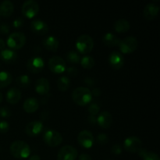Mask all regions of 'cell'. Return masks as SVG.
<instances>
[{
	"label": "cell",
	"mask_w": 160,
	"mask_h": 160,
	"mask_svg": "<svg viewBox=\"0 0 160 160\" xmlns=\"http://www.w3.org/2000/svg\"><path fill=\"white\" fill-rule=\"evenodd\" d=\"M11 155L17 159H27L31 154V148L27 142L17 140L12 142L9 147Z\"/></svg>",
	"instance_id": "obj_1"
},
{
	"label": "cell",
	"mask_w": 160,
	"mask_h": 160,
	"mask_svg": "<svg viewBox=\"0 0 160 160\" xmlns=\"http://www.w3.org/2000/svg\"><path fill=\"white\" fill-rule=\"evenodd\" d=\"M72 98L77 105L80 106H84L92 102V92L88 88H76L72 93Z\"/></svg>",
	"instance_id": "obj_2"
},
{
	"label": "cell",
	"mask_w": 160,
	"mask_h": 160,
	"mask_svg": "<svg viewBox=\"0 0 160 160\" xmlns=\"http://www.w3.org/2000/svg\"><path fill=\"white\" fill-rule=\"evenodd\" d=\"M94 40L88 34L79 36L76 41V48L81 54H88L93 49Z\"/></svg>",
	"instance_id": "obj_3"
},
{
	"label": "cell",
	"mask_w": 160,
	"mask_h": 160,
	"mask_svg": "<svg viewBox=\"0 0 160 160\" xmlns=\"http://www.w3.org/2000/svg\"><path fill=\"white\" fill-rule=\"evenodd\" d=\"M6 43L10 49H20L26 43V36L23 32H13L8 37Z\"/></svg>",
	"instance_id": "obj_4"
},
{
	"label": "cell",
	"mask_w": 160,
	"mask_h": 160,
	"mask_svg": "<svg viewBox=\"0 0 160 160\" xmlns=\"http://www.w3.org/2000/svg\"><path fill=\"white\" fill-rule=\"evenodd\" d=\"M43 140L50 147H56L62 142V136L56 130H47L43 134Z\"/></svg>",
	"instance_id": "obj_5"
},
{
	"label": "cell",
	"mask_w": 160,
	"mask_h": 160,
	"mask_svg": "<svg viewBox=\"0 0 160 160\" xmlns=\"http://www.w3.org/2000/svg\"><path fill=\"white\" fill-rule=\"evenodd\" d=\"M138 45V42L135 37L128 36L123 38V40H120L118 46L122 52L124 54H129L137 49Z\"/></svg>",
	"instance_id": "obj_6"
},
{
	"label": "cell",
	"mask_w": 160,
	"mask_h": 160,
	"mask_svg": "<svg viewBox=\"0 0 160 160\" xmlns=\"http://www.w3.org/2000/svg\"><path fill=\"white\" fill-rule=\"evenodd\" d=\"M48 65L49 70L55 73H62L67 69L66 61L62 57L58 56H55L50 58Z\"/></svg>",
	"instance_id": "obj_7"
},
{
	"label": "cell",
	"mask_w": 160,
	"mask_h": 160,
	"mask_svg": "<svg viewBox=\"0 0 160 160\" xmlns=\"http://www.w3.org/2000/svg\"><path fill=\"white\" fill-rule=\"evenodd\" d=\"M21 10L24 17L31 19L38 14L39 11V6L34 0H27L22 5Z\"/></svg>",
	"instance_id": "obj_8"
},
{
	"label": "cell",
	"mask_w": 160,
	"mask_h": 160,
	"mask_svg": "<svg viewBox=\"0 0 160 160\" xmlns=\"http://www.w3.org/2000/svg\"><path fill=\"white\" fill-rule=\"evenodd\" d=\"M78 150L72 145H64L59 149L57 160H75L78 157Z\"/></svg>",
	"instance_id": "obj_9"
},
{
	"label": "cell",
	"mask_w": 160,
	"mask_h": 160,
	"mask_svg": "<svg viewBox=\"0 0 160 160\" xmlns=\"http://www.w3.org/2000/svg\"><path fill=\"white\" fill-rule=\"evenodd\" d=\"M142 142L137 136H130L124 140L123 147L124 149L129 152H138L142 148Z\"/></svg>",
	"instance_id": "obj_10"
},
{
	"label": "cell",
	"mask_w": 160,
	"mask_h": 160,
	"mask_svg": "<svg viewBox=\"0 0 160 160\" xmlns=\"http://www.w3.org/2000/svg\"><path fill=\"white\" fill-rule=\"evenodd\" d=\"M45 67V62L42 57L33 56L30 58L27 62V68L33 73H38L43 70Z\"/></svg>",
	"instance_id": "obj_11"
},
{
	"label": "cell",
	"mask_w": 160,
	"mask_h": 160,
	"mask_svg": "<svg viewBox=\"0 0 160 160\" xmlns=\"http://www.w3.org/2000/svg\"><path fill=\"white\" fill-rule=\"evenodd\" d=\"M78 142L83 148H90L93 146L95 138L93 134L90 131L88 130H84L78 134Z\"/></svg>",
	"instance_id": "obj_12"
},
{
	"label": "cell",
	"mask_w": 160,
	"mask_h": 160,
	"mask_svg": "<svg viewBox=\"0 0 160 160\" xmlns=\"http://www.w3.org/2000/svg\"><path fill=\"white\" fill-rule=\"evenodd\" d=\"M43 131V123L39 120H34L28 123L25 127V132L28 135L35 137Z\"/></svg>",
	"instance_id": "obj_13"
},
{
	"label": "cell",
	"mask_w": 160,
	"mask_h": 160,
	"mask_svg": "<svg viewBox=\"0 0 160 160\" xmlns=\"http://www.w3.org/2000/svg\"><path fill=\"white\" fill-rule=\"evenodd\" d=\"M109 62L112 69L120 70L124 63V58L120 52L113 51L109 55Z\"/></svg>",
	"instance_id": "obj_14"
},
{
	"label": "cell",
	"mask_w": 160,
	"mask_h": 160,
	"mask_svg": "<svg viewBox=\"0 0 160 160\" xmlns=\"http://www.w3.org/2000/svg\"><path fill=\"white\" fill-rule=\"evenodd\" d=\"M31 29L38 35H45L48 32V26L45 21L40 19H34L31 23Z\"/></svg>",
	"instance_id": "obj_15"
},
{
	"label": "cell",
	"mask_w": 160,
	"mask_h": 160,
	"mask_svg": "<svg viewBox=\"0 0 160 160\" xmlns=\"http://www.w3.org/2000/svg\"><path fill=\"white\" fill-rule=\"evenodd\" d=\"M97 123L100 128L103 129H108L112 123V114L108 111H102L98 113L97 117Z\"/></svg>",
	"instance_id": "obj_16"
},
{
	"label": "cell",
	"mask_w": 160,
	"mask_h": 160,
	"mask_svg": "<svg viewBox=\"0 0 160 160\" xmlns=\"http://www.w3.org/2000/svg\"><path fill=\"white\" fill-rule=\"evenodd\" d=\"M159 11V7L158 5L155 4V3H148L145 6V9H144V17L148 20H154L157 17Z\"/></svg>",
	"instance_id": "obj_17"
},
{
	"label": "cell",
	"mask_w": 160,
	"mask_h": 160,
	"mask_svg": "<svg viewBox=\"0 0 160 160\" xmlns=\"http://www.w3.org/2000/svg\"><path fill=\"white\" fill-rule=\"evenodd\" d=\"M50 90L49 81L46 78H39L35 82V91L39 95H46Z\"/></svg>",
	"instance_id": "obj_18"
},
{
	"label": "cell",
	"mask_w": 160,
	"mask_h": 160,
	"mask_svg": "<svg viewBox=\"0 0 160 160\" xmlns=\"http://www.w3.org/2000/svg\"><path fill=\"white\" fill-rule=\"evenodd\" d=\"M42 45L46 48L47 50H49L52 52H56L59 48V42L57 38L55 36H47L42 41Z\"/></svg>",
	"instance_id": "obj_19"
},
{
	"label": "cell",
	"mask_w": 160,
	"mask_h": 160,
	"mask_svg": "<svg viewBox=\"0 0 160 160\" xmlns=\"http://www.w3.org/2000/svg\"><path fill=\"white\" fill-rule=\"evenodd\" d=\"M0 58L6 63H13L17 59V53L10 48H5L0 52Z\"/></svg>",
	"instance_id": "obj_20"
},
{
	"label": "cell",
	"mask_w": 160,
	"mask_h": 160,
	"mask_svg": "<svg viewBox=\"0 0 160 160\" xmlns=\"http://www.w3.org/2000/svg\"><path fill=\"white\" fill-rule=\"evenodd\" d=\"M21 98V92L17 88H11L8 90L6 95V99L7 102L10 104H16Z\"/></svg>",
	"instance_id": "obj_21"
},
{
	"label": "cell",
	"mask_w": 160,
	"mask_h": 160,
	"mask_svg": "<svg viewBox=\"0 0 160 160\" xmlns=\"http://www.w3.org/2000/svg\"><path fill=\"white\" fill-rule=\"evenodd\" d=\"M24 111L28 113H33L39 108V102L35 98H28L24 101L23 105Z\"/></svg>",
	"instance_id": "obj_22"
},
{
	"label": "cell",
	"mask_w": 160,
	"mask_h": 160,
	"mask_svg": "<svg viewBox=\"0 0 160 160\" xmlns=\"http://www.w3.org/2000/svg\"><path fill=\"white\" fill-rule=\"evenodd\" d=\"M14 11L13 3L9 0H5L0 4V16L3 17H9Z\"/></svg>",
	"instance_id": "obj_23"
},
{
	"label": "cell",
	"mask_w": 160,
	"mask_h": 160,
	"mask_svg": "<svg viewBox=\"0 0 160 160\" xmlns=\"http://www.w3.org/2000/svg\"><path fill=\"white\" fill-rule=\"evenodd\" d=\"M102 42L107 46L114 47L118 46L120 42V40L112 33L107 32L103 35Z\"/></svg>",
	"instance_id": "obj_24"
},
{
	"label": "cell",
	"mask_w": 160,
	"mask_h": 160,
	"mask_svg": "<svg viewBox=\"0 0 160 160\" xmlns=\"http://www.w3.org/2000/svg\"><path fill=\"white\" fill-rule=\"evenodd\" d=\"M130 22L125 19H119L114 23V30L118 33H125L129 31Z\"/></svg>",
	"instance_id": "obj_25"
},
{
	"label": "cell",
	"mask_w": 160,
	"mask_h": 160,
	"mask_svg": "<svg viewBox=\"0 0 160 160\" xmlns=\"http://www.w3.org/2000/svg\"><path fill=\"white\" fill-rule=\"evenodd\" d=\"M12 81V75L8 71L0 72V88L7 87Z\"/></svg>",
	"instance_id": "obj_26"
},
{
	"label": "cell",
	"mask_w": 160,
	"mask_h": 160,
	"mask_svg": "<svg viewBox=\"0 0 160 160\" xmlns=\"http://www.w3.org/2000/svg\"><path fill=\"white\" fill-rule=\"evenodd\" d=\"M138 152L143 160H160L159 156L156 153L147 151L145 148H142Z\"/></svg>",
	"instance_id": "obj_27"
},
{
	"label": "cell",
	"mask_w": 160,
	"mask_h": 160,
	"mask_svg": "<svg viewBox=\"0 0 160 160\" xmlns=\"http://www.w3.org/2000/svg\"><path fill=\"white\" fill-rule=\"evenodd\" d=\"M57 86L60 91H67L70 86V80L67 76L59 77L57 81Z\"/></svg>",
	"instance_id": "obj_28"
},
{
	"label": "cell",
	"mask_w": 160,
	"mask_h": 160,
	"mask_svg": "<svg viewBox=\"0 0 160 160\" xmlns=\"http://www.w3.org/2000/svg\"><path fill=\"white\" fill-rule=\"evenodd\" d=\"M81 66L85 69H92L95 66V61L94 58L91 56H84L82 58H81L80 60Z\"/></svg>",
	"instance_id": "obj_29"
},
{
	"label": "cell",
	"mask_w": 160,
	"mask_h": 160,
	"mask_svg": "<svg viewBox=\"0 0 160 160\" xmlns=\"http://www.w3.org/2000/svg\"><path fill=\"white\" fill-rule=\"evenodd\" d=\"M67 60L70 63L77 64L80 62L81 60V56H80L79 53L75 50H70L67 53Z\"/></svg>",
	"instance_id": "obj_30"
},
{
	"label": "cell",
	"mask_w": 160,
	"mask_h": 160,
	"mask_svg": "<svg viewBox=\"0 0 160 160\" xmlns=\"http://www.w3.org/2000/svg\"><path fill=\"white\" fill-rule=\"evenodd\" d=\"M16 81H17V84L21 88L28 87L31 83V78L27 74H22L18 76L16 79Z\"/></svg>",
	"instance_id": "obj_31"
},
{
	"label": "cell",
	"mask_w": 160,
	"mask_h": 160,
	"mask_svg": "<svg viewBox=\"0 0 160 160\" xmlns=\"http://www.w3.org/2000/svg\"><path fill=\"white\" fill-rule=\"evenodd\" d=\"M88 110L90 115L95 117L100 112V106L96 102H92L89 104Z\"/></svg>",
	"instance_id": "obj_32"
},
{
	"label": "cell",
	"mask_w": 160,
	"mask_h": 160,
	"mask_svg": "<svg viewBox=\"0 0 160 160\" xmlns=\"http://www.w3.org/2000/svg\"><path fill=\"white\" fill-rule=\"evenodd\" d=\"M96 140L99 145H106L109 142V137L107 136V134H104V133H101V134H98Z\"/></svg>",
	"instance_id": "obj_33"
},
{
	"label": "cell",
	"mask_w": 160,
	"mask_h": 160,
	"mask_svg": "<svg viewBox=\"0 0 160 160\" xmlns=\"http://www.w3.org/2000/svg\"><path fill=\"white\" fill-rule=\"evenodd\" d=\"M9 130V123L6 120H0V133L6 134Z\"/></svg>",
	"instance_id": "obj_34"
},
{
	"label": "cell",
	"mask_w": 160,
	"mask_h": 160,
	"mask_svg": "<svg viewBox=\"0 0 160 160\" xmlns=\"http://www.w3.org/2000/svg\"><path fill=\"white\" fill-rule=\"evenodd\" d=\"M0 116L3 118H8L11 116V110L6 106H2L0 108Z\"/></svg>",
	"instance_id": "obj_35"
},
{
	"label": "cell",
	"mask_w": 160,
	"mask_h": 160,
	"mask_svg": "<svg viewBox=\"0 0 160 160\" xmlns=\"http://www.w3.org/2000/svg\"><path fill=\"white\" fill-rule=\"evenodd\" d=\"M23 23H24V20L22 17H17V18H16L12 21V25H13V27L15 28H21L23 25Z\"/></svg>",
	"instance_id": "obj_36"
},
{
	"label": "cell",
	"mask_w": 160,
	"mask_h": 160,
	"mask_svg": "<svg viewBox=\"0 0 160 160\" xmlns=\"http://www.w3.org/2000/svg\"><path fill=\"white\" fill-rule=\"evenodd\" d=\"M111 152L113 155L115 156H119V155L121 154L122 152V148L120 146V145L119 144H115L114 145H112V148H111Z\"/></svg>",
	"instance_id": "obj_37"
},
{
	"label": "cell",
	"mask_w": 160,
	"mask_h": 160,
	"mask_svg": "<svg viewBox=\"0 0 160 160\" xmlns=\"http://www.w3.org/2000/svg\"><path fill=\"white\" fill-rule=\"evenodd\" d=\"M9 30H10V28H9L8 23H3L0 24V33H1V34H9Z\"/></svg>",
	"instance_id": "obj_38"
},
{
	"label": "cell",
	"mask_w": 160,
	"mask_h": 160,
	"mask_svg": "<svg viewBox=\"0 0 160 160\" xmlns=\"http://www.w3.org/2000/svg\"><path fill=\"white\" fill-rule=\"evenodd\" d=\"M65 71H67V74L69 76H71V77H75L78 73V69L76 68L75 67H69L66 69Z\"/></svg>",
	"instance_id": "obj_39"
},
{
	"label": "cell",
	"mask_w": 160,
	"mask_h": 160,
	"mask_svg": "<svg viewBox=\"0 0 160 160\" xmlns=\"http://www.w3.org/2000/svg\"><path fill=\"white\" fill-rule=\"evenodd\" d=\"M79 160H92V159L90 155L87 153H82L79 156Z\"/></svg>",
	"instance_id": "obj_40"
},
{
	"label": "cell",
	"mask_w": 160,
	"mask_h": 160,
	"mask_svg": "<svg viewBox=\"0 0 160 160\" xmlns=\"http://www.w3.org/2000/svg\"><path fill=\"white\" fill-rule=\"evenodd\" d=\"M92 92V96H95V97H98L100 96V95H101V91H100L99 88H95L92 89V91H91Z\"/></svg>",
	"instance_id": "obj_41"
},
{
	"label": "cell",
	"mask_w": 160,
	"mask_h": 160,
	"mask_svg": "<svg viewBox=\"0 0 160 160\" xmlns=\"http://www.w3.org/2000/svg\"><path fill=\"white\" fill-rule=\"evenodd\" d=\"M88 120L89 123L91 124H95L97 123V118L95 117V116H92V115H89L88 117Z\"/></svg>",
	"instance_id": "obj_42"
},
{
	"label": "cell",
	"mask_w": 160,
	"mask_h": 160,
	"mask_svg": "<svg viewBox=\"0 0 160 160\" xmlns=\"http://www.w3.org/2000/svg\"><path fill=\"white\" fill-rule=\"evenodd\" d=\"M84 83H86L88 86H93L94 84H95V81H94V80L92 78H87L84 80Z\"/></svg>",
	"instance_id": "obj_43"
},
{
	"label": "cell",
	"mask_w": 160,
	"mask_h": 160,
	"mask_svg": "<svg viewBox=\"0 0 160 160\" xmlns=\"http://www.w3.org/2000/svg\"><path fill=\"white\" fill-rule=\"evenodd\" d=\"M6 48V43H5L4 41L2 39L0 38V50H3Z\"/></svg>",
	"instance_id": "obj_44"
},
{
	"label": "cell",
	"mask_w": 160,
	"mask_h": 160,
	"mask_svg": "<svg viewBox=\"0 0 160 160\" xmlns=\"http://www.w3.org/2000/svg\"><path fill=\"white\" fill-rule=\"evenodd\" d=\"M29 160H41V158L38 155H33L32 156L30 157Z\"/></svg>",
	"instance_id": "obj_45"
},
{
	"label": "cell",
	"mask_w": 160,
	"mask_h": 160,
	"mask_svg": "<svg viewBox=\"0 0 160 160\" xmlns=\"http://www.w3.org/2000/svg\"><path fill=\"white\" fill-rule=\"evenodd\" d=\"M2 94L0 92V103L2 102Z\"/></svg>",
	"instance_id": "obj_46"
},
{
	"label": "cell",
	"mask_w": 160,
	"mask_h": 160,
	"mask_svg": "<svg viewBox=\"0 0 160 160\" xmlns=\"http://www.w3.org/2000/svg\"><path fill=\"white\" fill-rule=\"evenodd\" d=\"M109 160H111V159H109Z\"/></svg>",
	"instance_id": "obj_47"
}]
</instances>
